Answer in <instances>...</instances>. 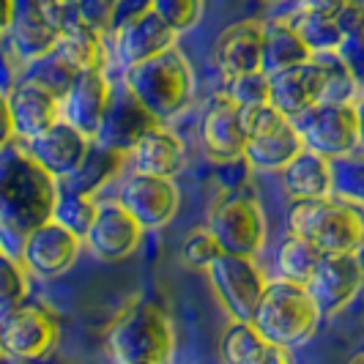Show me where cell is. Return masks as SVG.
I'll return each instance as SVG.
<instances>
[{"label":"cell","instance_id":"cell-12","mask_svg":"<svg viewBox=\"0 0 364 364\" xmlns=\"http://www.w3.org/2000/svg\"><path fill=\"white\" fill-rule=\"evenodd\" d=\"M58 343V321L44 307L19 304L0 315V353L11 359H41Z\"/></svg>","mask_w":364,"mask_h":364},{"label":"cell","instance_id":"cell-20","mask_svg":"<svg viewBox=\"0 0 364 364\" xmlns=\"http://www.w3.org/2000/svg\"><path fill=\"white\" fill-rule=\"evenodd\" d=\"M6 44L22 66L53 53L58 44V33L50 28V22L41 11V3L14 0V17H11L9 33H6Z\"/></svg>","mask_w":364,"mask_h":364},{"label":"cell","instance_id":"cell-17","mask_svg":"<svg viewBox=\"0 0 364 364\" xmlns=\"http://www.w3.org/2000/svg\"><path fill=\"white\" fill-rule=\"evenodd\" d=\"M143 241V228L129 217L127 211L115 203H102L96 208L91 230L85 236V247L96 260L102 263H118L127 260Z\"/></svg>","mask_w":364,"mask_h":364},{"label":"cell","instance_id":"cell-45","mask_svg":"<svg viewBox=\"0 0 364 364\" xmlns=\"http://www.w3.org/2000/svg\"><path fill=\"white\" fill-rule=\"evenodd\" d=\"M14 17V0H0V38H6L9 25Z\"/></svg>","mask_w":364,"mask_h":364},{"label":"cell","instance_id":"cell-21","mask_svg":"<svg viewBox=\"0 0 364 364\" xmlns=\"http://www.w3.org/2000/svg\"><path fill=\"white\" fill-rule=\"evenodd\" d=\"M260 60H263V25L255 19H244L225 28L214 41V63L225 80L260 72Z\"/></svg>","mask_w":364,"mask_h":364},{"label":"cell","instance_id":"cell-36","mask_svg":"<svg viewBox=\"0 0 364 364\" xmlns=\"http://www.w3.org/2000/svg\"><path fill=\"white\" fill-rule=\"evenodd\" d=\"M334 195L353 203L364 214V156L334 162Z\"/></svg>","mask_w":364,"mask_h":364},{"label":"cell","instance_id":"cell-8","mask_svg":"<svg viewBox=\"0 0 364 364\" xmlns=\"http://www.w3.org/2000/svg\"><path fill=\"white\" fill-rule=\"evenodd\" d=\"M109 38H112V55L124 72L176 47V33L156 17V11L151 9V0L132 3V6L118 3L115 28Z\"/></svg>","mask_w":364,"mask_h":364},{"label":"cell","instance_id":"cell-16","mask_svg":"<svg viewBox=\"0 0 364 364\" xmlns=\"http://www.w3.org/2000/svg\"><path fill=\"white\" fill-rule=\"evenodd\" d=\"M200 143L203 151L214 162H236L244 159L247 134L241 121V107L233 105L225 93L211 96L200 118Z\"/></svg>","mask_w":364,"mask_h":364},{"label":"cell","instance_id":"cell-11","mask_svg":"<svg viewBox=\"0 0 364 364\" xmlns=\"http://www.w3.org/2000/svg\"><path fill=\"white\" fill-rule=\"evenodd\" d=\"M156 127H162V124L140 105V99L129 91L127 82L121 80V82H112V88H109L107 109L102 115L99 132L91 143L129 156L140 146V140Z\"/></svg>","mask_w":364,"mask_h":364},{"label":"cell","instance_id":"cell-24","mask_svg":"<svg viewBox=\"0 0 364 364\" xmlns=\"http://www.w3.org/2000/svg\"><path fill=\"white\" fill-rule=\"evenodd\" d=\"M279 176H282V189L293 203L323 200L334 195V162L312 151H301Z\"/></svg>","mask_w":364,"mask_h":364},{"label":"cell","instance_id":"cell-44","mask_svg":"<svg viewBox=\"0 0 364 364\" xmlns=\"http://www.w3.org/2000/svg\"><path fill=\"white\" fill-rule=\"evenodd\" d=\"M250 364H291V359H288V350L266 346Z\"/></svg>","mask_w":364,"mask_h":364},{"label":"cell","instance_id":"cell-23","mask_svg":"<svg viewBox=\"0 0 364 364\" xmlns=\"http://www.w3.org/2000/svg\"><path fill=\"white\" fill-rule=\"evenodd\" d=\"M9 109L19 143L36 140L60 121V99L25 80H19L17 88L9 93Z\"/></svg>","mask_w":364,"mask_h":364},{"label":"cell","instance_id":"cell-3","mask_svg":"<svg viewBox=\"0 0 364 364\" xmlns=\"http://www.w3.org/2000/svg\"><path fill=\"white\" fill-rule=\"evenodd\" d=\"M291 236L304 238L321 255H353L364 244V214L337 195L323 200L293 203L288 214Z\"/></svg>","mask_w":364,"mask_h":364},{"label":"cell","instance_id":"cell-39","mask_svg":"<svg viewBox=\"0 0 364 364\" xmlns=\"http://www.w3.org/2000/svg\"><path fill=\"white\" fill-rule=\"evenodd\" d=\"M219 255H222V252H219L217 241H214V236H211L205 228L192 230L181 247L183 263L192 266V269H208Z\"/></svg>","mask_w":364,"mask_h":364},{"label":"cell","instance_id":"cell-6","mask_svg":"<svg viewBox=\"0 0 364 364\" xmlns=\"http://www.w3.org/2000/svg\"><path fill=\"white\" fill-rule=\"evenodd\" d=\"M205 230L214 236L222 255L252 257L266 238L263 208L255 200V195L230 189L214 200Z\"/></svg>","mask_w":364,"mask_h":364},{"label":"cell","instance_id":"cell-5","mask_svg":"<svg viewBox=\"0 0 364 364\" xmlns=\"http://www.w3.org/2000/svg\"><path fill=\"white\" fill-rule=\"evenodd\" d=\"M124 82L159 124L178 115L189 105L195 88L189 60L178 47H170L167 53L129 69L124 74Z\"/></svg>","mask_w":364,"mask_h":364},{"label":"cell","instance_id":"cell-30","mask_svg":"<svg viewBox=\"0 0 364 364\" xmlns=\"http://www.w3.org/2000/svg\"><path fill=\"white\" fill-rule=\"evenodd\" d=\"M323 255L307 244L304 238L299 236H285V241L277 250V269H279V279H288L296 285H307L315 269L321 266Z\"/></svg>","mask_w":364,"mask_h":364},{"label":"cell","instance_id":"cell-27","mask_svg":"<svg viewBox=\"0 0 364 364\" xmlns=\"http://www.w3.org/2000/svg\"><path fill=\"white\" fill-rule=\"evenodd\" d=\"M134 173H146L156 178H173L183 167L186 151L178 134L167 132L164 127H156L151 134L140 140V146L132 151Z\"/></svg>","mask_w":364,"mask_h":364},{"label":"cell","instance_id":"cell-18","mask_svg":"<svg viewBox=\"0 0 364 364\" xmlns=\"http://www.w3.org/2000/svg\"><path fill=\"white\" fill-rule=\"evenodd\" d=\"M269 85H272V107L288 121H299L312 107L323 105V72L315 58L304 66L269 77Z\"/></svg>","mask_w":364,"mask_h":364},{"label":"cell","instance_id":"cell-15","mask_svg":"<svg viewBox=\"0 0 364 364\" xmlns=\"http://www.w3.org/2000/svg\"><path fill=\"white\" fill-rule=\"evenodd\" d=\"M321 315L343 312L364 291L362 272L353 255H326L304 285Z\"/></svg>","mask_w":364,"mask_h":364},{"label":"cell","instance_id":"cell-1","mask_svg":"<svg viewBox=\"0 0 364 364\" xmlns=\"http://www.w3.org/2000/svg\"><path fill=\"white\" fill-rule=\"evenodd\" d=\"M58 181L28 154L25 143H11L0 154V238L11 241L19 260L22 238L53 219Z\"/></svg>","mask_w":364,"mask_h":364},{"label":"cell","instance_id":"cell-43","mask_svg":"<svg viewBox=\"0 0 364 364\" xmlns=\"http://www.w3.org/2000/svg\"><path fill=\"white\" fill-rule=\"evenodd\" d=\"M11 143H17V132H14L11 109H9V96L0 93V154L11 146Z\"/></svg>","mask_w":364,"mask_h":364},{"label":"cell","instance_id":"cell-40","mask_svg":"<svg viewBox=\"0 0 364 364\" xmlns=\"http://www.w3.org/2000/svg\"><path fill=\"white\" fill-rule=\"evenodd\" d=\"M41 11L50 22L58 38L63 33H72L77 28H85L80 17V0H41Z\"/></svg>","mask_w":364,"mask_h":364},{"label":"cell","instance_id":"cell-10","mask_svg":"<svg viewBox=\"0 0 364 364\" xmlns=\"http://www.w3.org/2000/svg\"><path fill=\"white\" fill-rule=\"evenodd\" d=\"M208 279L214 285V293L222 301L225 312L230 321L238 323H252L257 304L266 291V277L255 266L252 257H236V255H219L208 269Z\"/></svg>","mask_w":364,"mask_h":364},{"label":"cell","instance_id":"cell-4","mask_svg":"<svg viewBox=\"0 0 364 364\" xmlns=\"http://www.w3.org/2000/svg\"><path fill=\"white\" fill-rule=\"evenodd\" d=\"M321 318L323 315L312 304L304 285L277 277L263 291V299L252 315V328L266 346L291 350L310 340Z\"/></svg>","mask_w":364,"mask_h":364},{"label":"cell","instance_id":"cell-32","mask_svg":"<svg viewBox=\"0 0 364 364\" xmlns=\"http://www.w3.org/2000/svg\"><path fill=\"white\" fill-rule=\"evenodd\" d=\"M315 60L321 63L323 72V105H353L362 85L340 60V55H315Z\"/></svg>","mask_w":364,"mask_h":364},{"label":"cell","instance_id":"cell-49","mask_svg":"<svg viewBox=\"0 0 364 364\" xmlns=\"http://www.w3.org/2000/svg\"><path fill=\"white\" fill-rule=\"evenodd\" d=\"M0 356H3V353H0Z\"/></svg>","mask_w":364,"mask_h":364},{"label":"cell","instance_id":"cell-46","mask_svg":"<svg viewBox=\"0 0 364 364\" xmlns=\"http://www.w3.org/2000/svg\"><path fill=\"white\" fill-rule=\"evenodd\" d=\"M353 112H356V134H359V151L364 156V93L353 102Z\"/></svg>","mask_w":364,"mask_h":364},{"label":"cell","instance_id":"cell-14","mask_svg":"<svg viewBox=\"0 0 364 364\" xmlns=\"http://www.w3.org/2000/svg\"><path fill=\"white\" fill-rule=\"evenodd\" d=\"M80 250H82V238L72 236L69 230H63L58 222L50 219L47 225H41L22 238L19 263L25 272L50 279L69 272L80 257Z\"/></svg>","mask_w":364,"mask_h":364},{"label":"cell","instance_id":"cell-38","mask_svg":"<svg viewBox=\"0 0 364 364\" xmlns=\"http://www.w3.org/2000/svg\"><path fill=\"white\" fill-rule=\"evenodd\" d=\"M151 9L176 36L195 28L203 17V3L198 0H151Z\"/></svg>","mask_w":364,"mask_h":364},{"label":"cell","instance_id":"cell-7","mask_svg":"<svg viewBox=\"0 0 364 364\" xmlns=\"http://www.w3.org/2000/svg\"><path fill=\"white\" fill-rule=\"evenodd\" d=\"M241 121H244V134H247L244 159L255 170L282 173L304 151L296 124L288 121L285 115H279L272 105L241 109Z\"/></svg>","mask_w":364,"mask_h":364},{"label":"cell","instance_id":"cell-2","mask_svg":"<svg viewBox=\"0 0 364 364\" xmlns=\"http://www.w3.org/2000/svg\"><path fill=\"white\" fill-rule=\"evenodd\" d=\"M176 346L167 312L151 301L137 299L107 328V350L112 364H167Z\"/></svg>","mask_w":364,"mask_h":364},{"label":"cell","instance_id":"cell-22","mask_svg":"<svg viewBox=\"0 0 364 364\" xmlns=\"http://www.w3.org/2000/svg\"><path fill=\"white\" fill-rule=\"evenodd\" d=\"M88 146H91V140L85 134H80L74 127H69L66 121H58L50 132L25 143L28 154L53 176L55 181H63L72 176L77 164L82 162Z\"/></svg>","mask_w":364,"mask_h":364},{"label":"cell","instance_id":"cell-33","mask_svg":"<svg viewBox=\"0 0 364 364\" xmlns=\"http://www.w3.org/2000/svg\"><path fill=\"white\" fill-rule=\"evenodd\" d=\"M96 208H99V205H96L91 198H80V195L58 189V200H55V208H53V222H58V225H60L63 230H69L72 236L85 241L93 219H96Z\"/></svg>","mask_w":364,"mask_h":364},{"label":"cell","instance_id":"cell-28","mask_svg":"<svg viewBox=\"0 0 364 364\" xmlns=\"http://www.w3.org/2000/svg\"><path fill=\"white\" fill-rule=\"evenodd\" d=\"M124 162H127L124 154H115V151H107V148L91 143L88 151H85V156H82V162L77 164V170L69 178L58 181V189L93 200V195L102 192V186L121 173Z\"/></svg>","mask_w":364,"mask_h":364},{"label":"cell","instance_id":"cell-48","mask_svg":"<svg viewBox=\"0 0 364 364\" xmlns=\"http://www.w3.org/2000/svg\"><path fill=\"white\" fill-rule=\"evenodd\" d=\"M348 364H364V353H359V356H353Z\"/></svg>","mask_w":364,"mask_h":364},{"label":"cell","instance_id":"cell-35","mask_svg":"<svg viewBox=\"0 0 364 364\" xmlns=\"http://www.w3.org/2000/svg\"><path fill=\"white\" fill-rule=\"evenodd\" d=\"M222 93L241 109L272 105V85H269V77L263 72L238 74V77L225 80V91Z\"/></svg>","mask_w":364,"mask_h":364},{"label":"cell","instance_id":"cell-37","mask_svg":"<svg viewBox=\"0 0 364 364\" xmlns=\"http://www.w3.org/2000/svg\"><path fill=\"white\" fill-rule=\"evenodd\" d=\"M25 293H28V279L22 263L0 250V315L19 307Z\"/></svg>","mask_w":364,"mask_h":364},{"label":"cell","instance_id":"cell-25","mask_svg":"<svg viewBox=\"0 0 364 364\" xmlns=\"http://www.w3.org/2000/svg\"><path fill=\"white\" fill-rule=\"evenodd\" d=\"M337 11L340 3L334 0H315V3H304L296 9L288 22L296 28V33L307 44V50L315 55H331L340 50L343 44V33L337 25Z\"/></svg>","mask_w":364,"mask_h":364},{"label":"cell","instance_id":"cell-41","mask_svg":"<svg viewBox=\"0 0 364 364\" xmlns=\"http://www.w3.org/2000/svg\"><path fill=\"white\" fill-rule=\"evenodd\" d=\"M115 14H118V3L115 0H80V17L82 25L99 33L109 36L115 28Z\"/></svg>","mask_w":364,"mask_h":364},{"label":"cell","instance_id":"cell-26","mask_svg":"<svg viewBox=\"0 0 364 364\" xmlns=\"http://www.w3.org/2000/svg\"><path fill=\"white\" fill-rule=\"evenodd\" d=\"M312 60V53L301 36L296 33L288 19H277L263 25V60H260V72L266 77L282 74L296 66H304Z\"/></svg>","mask_w":364,"mask_h":364},{"label":"cell","instance_id":"cell-42","mask_svg":"<svg viewBox=\"0 0 364 364\" xmlns=\"http://www.w3.org/2000/svg\"><path fill=\"white\" fill-rule=\"evenodd\" d=\"M337 55L350 69V74L359 80V85H364V28L348 33L343 38V44H340V50H337Z\"/></svg>","mask_w":364,"mask_h":364},{"label":"cell","instance_id":"cell-19","mask_svg":"<svg viewBox=\"0 0 364 364\" xmlns=\"http://www.w3.org/2000/svg\"><path fill=\"white\" fill-rule=\"evenodd\" d=\"M109 88H112V82L105 77V72L77 74L74 85L60 102V121H66L80 134L93 140L99 132V124H102V115L107 109Z\"/></svg>","mask_w":364,"mask_h":364},{"label":"cell","instance_id":"cell-34","mask_svg":"<svg viewBox=\"0 0 364 364\" xmlns=\"http://www.w3.org/2000/svg\"><path fill=\"white\" fill-rule=\"evenodd\" d=\"M263 348L266 343L260 340L252 323L230 321V326L225 328V334L219 340V356L225 364H250Z\"/></svg>","mask_w":364,"mask_h":364},{"label":"cell","instance_id":"cell-31","mask_svg":"<svg viewBox=\"0 0 364 364\" xmlns=\"http://www.w3.org/2000/svg\"><path fill=\"white\" fill-rule=\"evenodd\" d=\"M77 74L80 72L74 69L72 63H66V60L53 50L50 55H44V58H38L33 63H28L25 72H22V80H25V82H33L38 88H44L47 93H53L55 99L63 102V96H66L69 88L74 85Z\"/></svg>","mask_w":364,"mask_h":364},{"label":"cell","instance_id":"cell-9","mask_svg":"<svg viewBox=\"0 0 364 364\" xmlns=\"http://www.w3.org/2000/svg\"><path fill=\"white\" fill-rule=\"evenodd\" d=\"M293 124L299 129L304 151H312L328 162L350 159L359 151L353 105H318Z\"/></svg>","mask_w":364,"mask_h":364},{"label":"cell","instance_id":"cell-13","mask_svg":"<svg viewBox=\"0 0 364 364\" xmlns=\"http://www.w3.org/2000/svg\"><path fill=\"white\" fill-rule=\"evenodd\" d=\"M178 203H181V192L173 178H156L146 173L129 176L118 192V205L143 228V233L164 228L176 217Z\"/></svg>","mask_w":364,"mask_h":364},{"label":"cell","instance_id":"cell-29","mask_svg":"<svg viewBox=\"0 0 364 364\" xmlns=\"http://www.w3.org/2000/svg\"><path fill=\"white\" fill-rule=\"evenodd\" d=\"M55 53L66 63H72L77 72H105L107 66V47L105 36L93 33L88 28H77L72 33H63L55 44Z\"/></svg>","mask_w":364,"mask_h":364},{"label":"cell","instance_id":"cell-47","mask_svg":"<svg viewBox=\"0 0 364 364\" xmlns=\"http://www.w3.org/2000/svg\"><path fill=\"white\" fill-rule=\"evenodd\" d=\"M353 257H356V263H359V272H362V282H364V244L353 252Z\"/></svg>","mask_w":364,"mask_h":364}]
</instances>
